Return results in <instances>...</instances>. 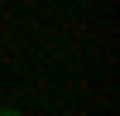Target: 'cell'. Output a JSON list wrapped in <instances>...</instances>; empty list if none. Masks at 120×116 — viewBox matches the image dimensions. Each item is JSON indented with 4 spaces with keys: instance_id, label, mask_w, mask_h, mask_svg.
I'll return each instance as SVG.
<instances>
[{
    "instance_id": "obj_1",
    "label": "cell",
    "mask_w": 120,
    "mask_h": 116,
    "mask_svg": "<svg viewBox=\"0 0 120 116\" xmlns=\"http://www.w3.org/2000/svg\"><path fill=\"white\" fill-rule=\"evenodd\" d=\"M0 116H24V111H15V106H0Z\"/></svg>"
}]
</instances>
